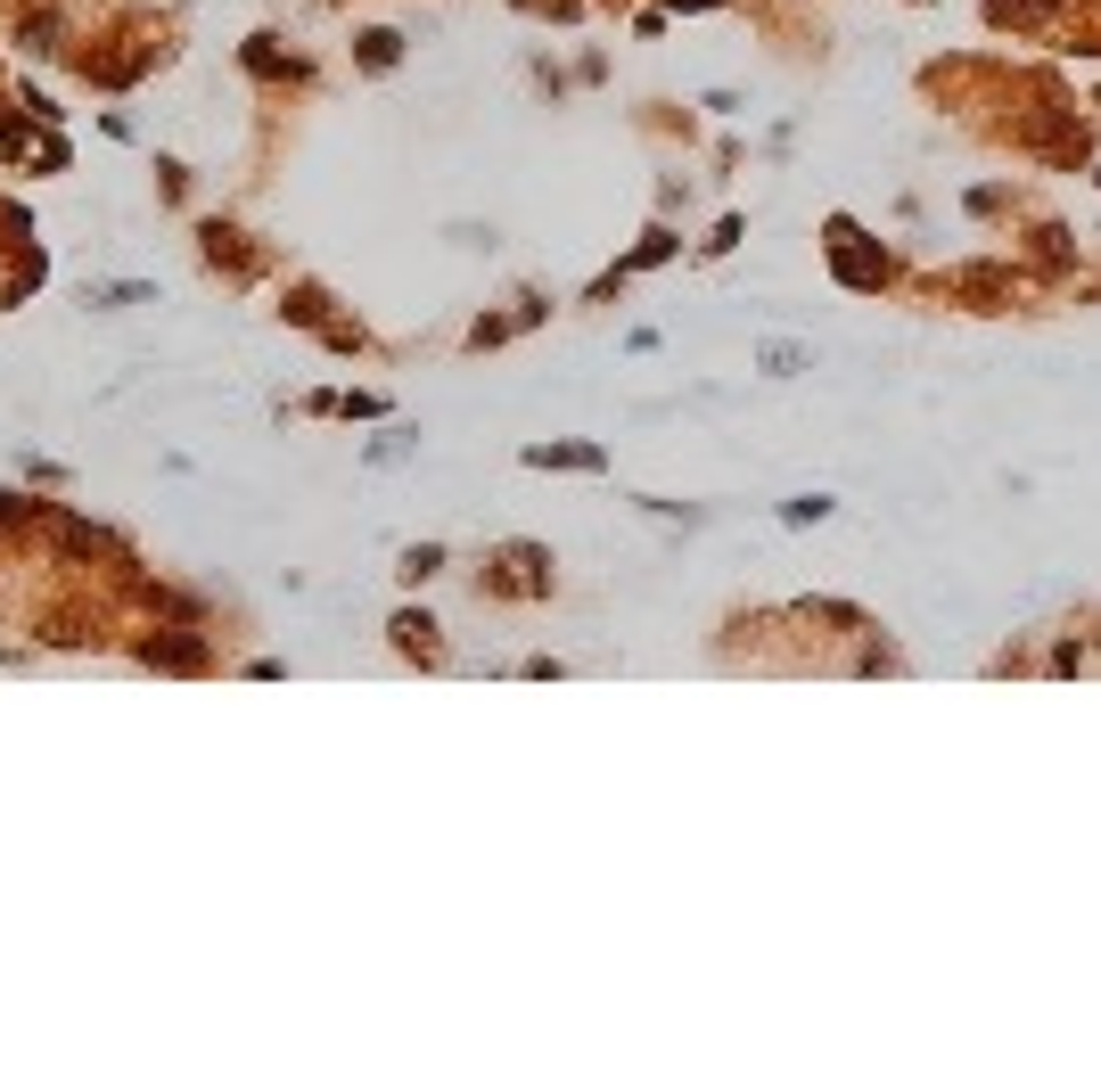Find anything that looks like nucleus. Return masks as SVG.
Returning a JSON list of instances; mask_svg holds the SVG:
<instances>
[{
    "mask_svg": "<svg viewBox=\"0 0 1101 1092\" xmlns=\"http://www.w3.org/2000/svg\"><path fill=\"white\" fill-rule=\"evenodd\" d=\"M445 567V551H428V542H420V551H403V575H436Z\"/></svg>",
    "mask_w": 1101,
    "mask_h": 1092,
    "instance_id": "f257e3e1",
    "label": "nucleus"
}]
</instances>
